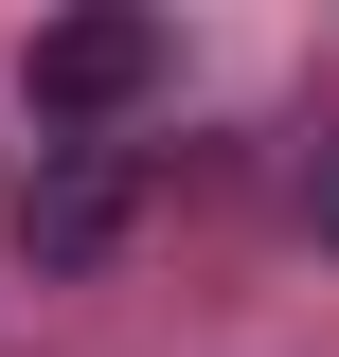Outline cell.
Returning a JSON list of instances; mask_svg holds the SVG:
<instances>
[{
  "mask_svg": "<svg viewBox=\"0 0 339 357\" xmlns=\"http://www.w3.org/2000/svg\"><path fill=\"white\" fill-rule=\"evenodd\" d=\"M143 89H161V18H143V0H89V18H36V54H18V107H36V126H126Z\"/></svg>",
  "mask_w": 339,
  "mask_h": 357,
  "instance_id": "cell-1",
  "label": "cell"
},
{
  "mask_svg": "<svg viewBox=\"0 0 339 357\" xmlns=\"http://www.w3.org/2000/svg\"><path fill=\"white\" fill-rule=\"evenodd\" d=\"M143 215V143H36V178H18V250L36 268H107Z\"/></svg>",
  "mask_w": 339,
  "mask_h": 357,
  "instance_id": "cell-2",
  "label": "cell"
},
{
  "mask_svg": "<svg viewBox=\"0 0 339 357\" xmlns=\"http://www.w3.org/2000/svg\"><path fill=\"white\" fill-rule=\"evenodd\" d=\"M303 215H322V250H339V143H322V161H303Z\"/></svg>",
  "mask_w": 339,
  "mask_h": 357,
  "instance_id": "cell-3",
  "label": "cell"
}]
</instances>
